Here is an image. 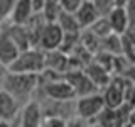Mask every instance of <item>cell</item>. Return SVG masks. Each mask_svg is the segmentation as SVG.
I'll list each match as a JSON object with an SVG mask.
<instances>
[{
    "label": "cell",
    "instance_id": "6da1fadb",
    "mask_svg": "<svg viewBox=\"0 0 135 127\" xmlns=\"http://www.w3.org/2000/svg\"><path fill=\"white\" fill-rule=\"evenodd\" d=\"M3 90L8 92L20 105L31 100L39 88V75L32 73H14L8 71L3 80Z\"/></svg>",
    "mask_w": 135,
    "mask_h": 127
},
{
    "label": "cell",
    "instance_id": "7a4b0ae2",
    "mask_svg": "<svg viewBox=\"0 0 135 127\" xmlns=\"http://www.w3.org/2000/svg\"><path fill=\"white\" fill-rule=\"evenodd\" d=\"M8 71L14 73H32L39 75L44 70V51H41L36 46L20 51L17 54V58L8 65Z\"/></svg>",
    "mask_w": 135,
    "mask_h": 127
},
{
    "label": "cell",
    "instance_id": "3957f363",
    "mask_svg": "<svg viewBox=\"0 0 135 127\" xmlns=\"http://www.w3.org/2000/svg\"><path fill=\"white\" fill-rule=\"evenodd\" d=\"M132 115H133V103L125 102L117 108L105 107L91 122H95L98 127H123L127 122L133 120Z\"/></svg>",
    "mask_w": 135,
    "mask_h": 127
},
{
    "label": "cell",
    "instance_id": "277c9868",
    "mask_svg": "<svg viewBox=\"0 0 135 127\" xmlns=\"http://www.w3.org/2000/svg\"><path fill=\"white\" fill-rule=\"evenodd\" d=\"M103 108H105V103H103V98H101L100 92L90 93V95H83V97H76L74 98V115L86 120V122L95 120V117Z\"/></svg>",
    "mask_w": 135,
    "mask_h": 127
},
{
    "label": "cell",
    "instance_id": "5b68a950",
    "mask_svg": "<svg viewBox=\"0 0 135 127\" xmlns=\"http://www.w3.org/2000/svg\"><path fill=\"white\" fill-rule=\"evenodd\" d=\"M101 98L105 107L117 108L122 103H125V78L123 76H113L108 80V83L101 88Z\"/></svg>",
    "mask_w": 135,
    "mask_h": 127
},
{
    "label": "cell",
    "instance_id": "8992f818",
    "mask_svg": "<svg viewBox=\"0 0 135 127\" xmlns=\"http://www.w3.org/2000/svg\"><path fill=\"white\" fill-rule=\"evenodd\" d=\"M62 36H64V32H62V29L56 22H44V25L39 31V36H37L36 48H39L41 51L59 49Z\"/></svg>",
    "mask_w": 135,
    "mask_h": 127
},
{
    "label": "cell",
    "instance_id": "52a82bcc",
    "mask_svg": "<svg viewBox=\"0 0 135 127\" xmlns=\"http://www.w3.org/2000/svg\"><path fill=\"white\" fill-rule=\"evenodd\" d=\"M44 114H42V107L39 103V100H36L32 97L31 100H27L25 103H22V107L19 110V125L17 127H41L44 122Z\"/></svg>",
    "mask_w": 135,
    "mask_h": 127
},
{
    "label": "cell",
    "instance_id": "ba28073f",
    "mask_svg": "<svg viewBox=\"0 0 135 127\" xmlns=\"http://www.w3.org/2000/svg\"><path fill=\"white\" fill-rule=\"evenodd\" d=\"M64 78L68 80V83L73 87L74 97H83V95H90V93L100 92L98 87L88 78V75L83 70H73V71H66Z\"/></svg>",
    "mask_w": 135,
    "mask_h": 127
},
{
    "label": "cell",
    "instance_id": "9c48e42d",
    "mask_svg": "<svg viewBox=\"0 0 135 127\" xmlns=\"http://www.w3.org/2000/svg\"><path fill=\"white\" fill-rule=\"evenodd\" d=\"M103 17L107 19V22L110 25V29H112V32H115V34H123L128 27H133V20L128 17L125 7L115 5V7L110 8Z\"/></svg>",
    "mask_w": 135,
    "mask_h": 127
},
{
    "label": "cell",
    "instance_id": "30bf717a",
    "mask_svg": "<svg viewBox=\"0 0 135 127\" xmlns=\"http://www.w3.org/2000/svg\"><path fill=\"white\" fill-rule=\"evenodd\" d=\"M73 14H74V19H76V22H78L79 29L91 27L93 22H95L98 17H101L96 5L93 3V0H81V3L76 7V10Z\"/></svg>",
    "mask_w": 135,
    "mask_h": 127
},
{
    "label": "cell",
    "instance_id": "8fae6325",
    "mask_svg": "<svg viewBox=\"0 0 135 127\" xmlns=\"http://www.w3.org/2000/svg\"><path fill=\"white\" fill-rule=\"evenodd\" d=\"M19 53L20 51L15 46V42L12 41L10 36H8L5 27H2V31H0V65L8 68V65L17 58Z\"/></svg>",
    "mask_w": 135,
    "mask_h": 127
},
{
    "label": "cell",
    "instance_id": "7c38bea8",
    "mask_svg": "<svg viewBox=\"0 0 135 127\" xmlns=\"http://www.w3.org/2000/svg\"><path fill=\"white\" fill-rule=\"evenodd\" d=\"M20 107H22V105H20L8 92H5L3 88L0 90V120L14 122L17 119V115H19Z\"/></svg>",
    "mask_w": 135,
    "mask_h": 127
},
{
    "label": "cell",
    "instance_id": "4fadbf2b",
    "mask_svg": "<svg viewBox=\"0 0 135 127\" xmlns=\"http://www.w3.org/2000/svg\"><path fill=\"white\" fill-rule=\"evenodd\" d=\"M44 70L64 75L68 70V54H64L59 49L44 51Z\"/></svg>",
    "mask_w": 135,
    "mask_h": 127
},
{
    "label": "cell",
    "instance_id": "5bb4252c",
    "mask_svg": "<svg viewBox=\"0 0 135 127\" xmlns=\"http://www.w3.org/2000/svg\"><path fill=\"white\" fill-rule=\"evenodd\" d=\"M34 15L32 7H31V0H15L14 8L10 12L7 24H17V25H24L27 24V20Z\"/></svg>",
    "mask_w": 135,
    "mask_h": 127
},
{
    "label": "cell",
    "instance_id": "9a60e30c",
    "mask_svg": "<svg viewBox=\"0 0 135 127\" xmlns=\"http://www.w3.org/2000/svg\"><path fill=\"white\" fill-rule=\"evenodd\" d=\"M56 24L62 29V32H81V29H79L78 22H76L73 12L61 10L56 17Z\"/></svg>",
    "mask_w": 135,
    "mask_h": 127
},
{
    "label": "cell",
    "instance_id": "2e32d148",
    "mask_svg": "<svg viewBox=\"0 0 135 127\" xmlns=\"http://www.w3.org/2000/svg\"><path fill=\"white\" fill-rule=\"evenodd\" d=\"M15 0H0V24H7Z\"/></svg>",
    "mask_w": 135,
    "mask_h": 127
},
{
    "label": "cell",
    "instance_id": "e0dca14e",
    "mask_svg": "<svg viewBox=\"0 0 135 127\" xmlns=\"http://www.w3.org/2000/svg\"><path fill=\"white\" fill-rule=\"evenodd\" d=\"M61 10H66V12H74L76 7L81 3V0H57Z\"/></svg>",
    "mask_w": 135,
    "mask_h": 127
},
{
    "label": "cell",
    "instance_id": "ac0fdd59",
    "mask_svg": "<svg viewBox=\"0 0 135 127\" xmlns=\"http://www.w3.org/2000/svg\"><path fill=\"white\" fill-rule=\"evenodd\" d=\"M66 127H90V122H86V120H83V119L73 115V117L66 119Z\"/></svg>",
    "mask_w": 135,
    "mask_h": 127
},
{
    "label": "cell",
    "instance_id": "d6986e66",
    "mask_svg": "<svg viewBox=\"0 0 135 127\" xmlns=\"http://www.w3.org/2000/svg\"><path fill=\"white\" fill-rule=\"evenodd\" d=\"M5 75H7V68L3 65H0V90L3 87V80H5Z\"/></svg>",
    "mask_w": 135,
    "mask_h": 127
},
{
    "label": "cell",
    "instance_id": "ffe728a7",
    "mask_svg": "<svg viewBox=\"0 0 135 127\" xmlns=\"http://www.w3.org/2000/svg\"><path fill=\"white\" fill-rule=\"evenodd\" d=\"M0 127H12L10 120H0Z\"/></svg>",
    "mask_w": 135,
    "mask_h": 127
},
{
    "label": "cell",
    "instance_id": "44dd1931",
    "mask_svg": "<svg viewBox=\"0 0 135 127\" xmlns=\"http://www.w3.org/2000/svg\"><path fill=\"white\" fill-rule=\"evenodd\" d=\"M123 127H133V120H130V122H127V124Z\"/></svg>",
    "mask_w": 135,
    "mask_h": 127
},
{
    "label": "cell",
    "instance_id": "7402d4cb",
    "mask_svg": "<svg viewBox=\"0 0 135 127\" xmlns=\"http://www.w3.org/2000/svg\"><path fill=\"white\" fill-rule=\"evenodd\" d=\"M2 27H3V24H0V31H2Z\"/></svg>",
    "mask_w": 135,
    "mask_h": 127
}]
</instances>
